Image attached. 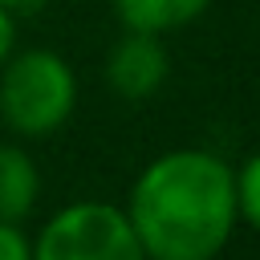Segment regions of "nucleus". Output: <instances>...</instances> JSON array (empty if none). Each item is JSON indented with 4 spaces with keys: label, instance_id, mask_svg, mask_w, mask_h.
I'll return each mask as SVG.
<instances>
[{
    "label": "nucleus",
    "instance_id": "nucleus-1",
    "mask_svg": "<svg viewBox=\"0 0 260 260\" xmlns=\"http://www.w3.org/2000/svg\"><path fill=\"white\" fill-rule=\"evenodd\" d=\"M146 260H215L236 232V171L211 150H167L142 167L126 199Z\"/></svg>",
    "mask_w": 260,
    "mask_h": 260
},
{
    "label": "nucleus",
    "instance_id": "nucleus-2",
    "mask_svg": "<svg viewBox=\"0 0 260 260\" xmlns=\"http://www.w3.org/2000/svg\"><path fill=\"white\" fill-rule=\"evenodd\" d=\"M77 106V73L53 49H20L0 65V122L16 138L57 134Z\"/></svg>",
    "mask_w": 260,
    "mask_h": 260
},
{
    "label": "nucleus",
    "instance_id": "nucleus-3",
    "mask_svg": "<svg viewBox=\"0 0 260 260\" xmlns=\"http://www.w3.org/2000/svg\"><path fill=\"white\" fill-rule=\"evenodd\" d=\"M32 260H146L126 207L77 199L49 215L32 240Z\"/></svg>",
    "mask_w": 260,
    "mask_h": 260
},
{
    "label": "nucleus",
    "instance_id": "nucleus-4",
    "mask_svg": "<svg viewBox=\"0 0 260 260\" xmlns=\"http://www.w3.org/2000/svg\"><path fill=\"white\" fill-rule=\"evenodd\" d=\"M167 49L158 41V32H134L126 28V37L110 49L106 57V81L118 98H130V102H142L150 98L162 81H167Z\"/></svg>",
    "mask_w": 260,
    "mask_h": 260
},
{
    "label": "nucleus",
    "instance_id": "nucleus-5",
    "mask_svg": "<svg viewBox=\"0 0 260 260\" xmlns=\"http://www.w3.org/2000/svg\"><path fill=\"white\" fill-rule=\"evenodd\" d=\"M41 195V171L20 142H0V219L20 223Z\"/></svg>",
    "mask_w": 260,
    "mask_h": 260
},
{
    "label": "nucleus",
    "instance_id": "nucleus-6",
    "mask_svg": "<svg viewBox=\"0 0 260 260\" xmlns=\"http://www.w3.org/2000/svg\"><path fill=\"white\" fill-rule=\"evenodd\" d=\"M118 20L134 32H171L207 12L211 0H110Z\"/></svg>",
    "mask_w": 260,
    "mask_h": 260
},
{
    "label": "nucleus",
    "instance_id": "nucleus-7",
    "mask_svg": "<svg viewBox=\"0 0 260 260\" xmlns=\"http://www.w3.org/2000/svg\"><path fill=\"white\" fill-rule=\"evenodd\" d=\"M236 211L248 228L260 232V154L244 158V167L236 171Z\"/></svg>",
    "mask_w": 260,
    "mask_h": 260
},
{
    "label": "nucleus",
    "instance_id": "nucleus-8",
    "mask_svg": "<svg viewBox=\"0 0 260 260\" xmlns=\"http://www.w3.org/2000/svg\"><path fill=\"white\" fill-rule=\"evenodd\" d=\"M0 260H32V240L20 232V223L0 219Z\"/></svg>",
    "mask_w": 260,
    "mask_h": 260
},
{
    "label": "nucleus",
    "instance_id": "nucleus-9",
    "mask_svg": "<svg viewBox=\"0 0 260 260\" xmlns=\"http://www.w3.org/2000/svg\"><path fill=\"white\" fill-rule=\"evenodd\" d=\"M16 53V20H12V8L0 4V65Z\"/></svg>",
    "mask_w": 260,
    "mask_h": 260
},
{
    "label": "nucleus",
    "instance_id": "nucleus-10",
    "mask_svg": "<svg viewBox=\"0 0 260 260\" xmlns=\"http://www.w3.org/2000/svg\"><path fill=\"white\" fill-rule=\"evenodd\" d=\"M0 4H8V8H16V4H20V0H0Z\"/></svg>",
    "mask_w": 260,
    "mask_h": 260
}]
</instances>
